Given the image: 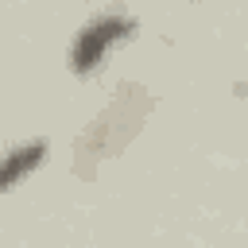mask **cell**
<instances>
[{
    "instance_id": "1",
    "label": "cell",
    "mask_w": 248,
    "mask_h": 248,
    "mask_svg": "<svg viewBox=\"0 0 248 248\" xmlns=\"http://www.w3.org/2000/svg\"><path fill=\"white\" fill-rule=\"evenodd\" d=\"M132 35H136V19L132 16H124V12H101V16H93L74 35V43H70V70L81 74V78L97 74L108 62V54L120 43H128Z\"/></svg>"
},
{
    "instance_id": "2",
    "label": "cell",
    "mask_w": 248,
    "mask_h": 248,
    "mask_svg": "<svg viewBox=\"0 0 248 248\" xmlns=\"http://www.w3.org/2000/svg\"><path fill=\"white\" fill-rule=\"evenodd\" d=\"M43 159H46V140H23L12 151H4L0 155V194L16 190L31 170L43 167Z\"/></svg>"
}]
</instances>
